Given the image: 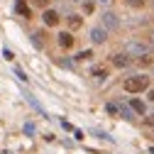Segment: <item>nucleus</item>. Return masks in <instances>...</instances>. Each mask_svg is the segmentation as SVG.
I'll return each mask as SVG.
<instances>
[{"instance_id": "20e7f679", "label": "nucleus", "mask_w": 154, "mask_h": 154, "mask_svg": "<svg viewBox=\"0 0 154 154\" xmlns=\"http://www.w3.org/2000/svg\"><path fill=\"white\" fill-rule=\"evenodd\" d=\"M88 37H91V42H93V44H103V42L108 39V32H105L103 27H93V29L88 32Z\"/></svg>"}, {"instance_id": "f8f14e48", "label": "nucleus", "mask_w": 154, "mask_h": 154, "mask_svg": "<svg viewBox=\"0 0 154 154\" xmlns=\"http://www.w3.org/2000/svg\"><path fill=\"white\" fill-rule=\"evenodd\" d=\"M69 27L71 29H79L81 27V17L79 15H69Z\"/></svg>"}, {"instance_id": "7ed1b4c3", "label": "nucleus", "mask_w": 154, "mask_h": 154, "mask_svg": "<svg viewBox=\"0 0 154 154\" xmlns=\"http://www.w3.org/2000/svg\"><path fill=\"white\" fill-rule=\"evenodd\" d=\"M120 27V20H118V15L115 12H103V29H118Z\"/></svg>"}, {"instance_id": "4be33fe9", "label": "nucleus", "mask_w": 154, "mask_h": 154, "mask_svg": "<svg viewBox=\"0 0 154 154\" xmlns=\"http://www.w3.org/2000/svg\"><path fill=\"white\" fill-rule=\"evenodd\" d=\"M0 154H12V152H0Z\"/></svg>"}, {"instance_id": "39448f33", "label": "nucleus", "mask_w": 154, "mask_h": 154, "mask_svg": "<svg viewBox=\"0 0 154 154\" xmlns=\"http://www.w3.org/2000/svg\"><path fill=\"white\" fill-rule=\"evenodd\" d=\"M42 20H44L47 27H56V25H59V12H54V10H44Z\"/></svg>"}, {"instance_id": "b1692460", "label": "nucleus", "mask_w": 154, "mask_h": 154, "mask_svg": "<svg viewBox=\"0 0 154 154\" xmlns=\"http://www.w3.org/2000/svg\"><path fill=\"white\" fill-rule=\"evenodd\" d=\"M152 3H154V0H152Z\"/></svg>"}, {"instance_id": "f03ea898", "label": "nucleus", "mask_w": 154, "mask_h": 154, "mask_svg": "<svg viewBox=\"0 0 154 154\" xmlns=\"http://www.w3.org/2000/svg\"><path fill=\"white\" fill-rule=\"evenodd\" d=\"M122 54H127V56H137V59H140V56L147 54V44H144V42H127Z\"/></svg>"}, {"instance_id": "f3484780", "label": "nucleus", "mask_w": 154, "mask_h": 154, "mask_svg": "<svg viewBox=\"0 0 154 154\" xmlns=\"http://www.w3.org/2000/svg\"><path fill=\"white\" fill-rule=\"evenodd\" d=\"M32 3H34L37 8H47V5H49V0H32Z\"/></svg>"}, {"instance_id": "f257e3e1", "label": "nucleus", "mask_w": 154, "mask_h": 154, "mask_svg": "<svg viewBox=\"0 0 154 154\" xmlns=\"http://www.w3.org/2000/svg\"><path fill=\"white\" fill-rule=\"evenodd\" d=\"M125 91L127 93H142V91H147L149 88V76H144V73H137V76H130V79H125Z\"/></svg>"}, {"instance_id": "1a4fd4ad", "label": "nucleus", "mask_w": 154, "mask_h": 154, "mask_svg": "<svg viewBox=\"0 0 154 154\" xmlns=\"http://www.w3.org/2000/svg\"><path fill=\"white\" fill-rule=\"evenodd\" d=\"M59 44H61L64 49H71V47H73V37H71L69 32H61V34H59Z\"/></svg>"}, {"instance_id": "5701e85b", "label": "nucleus", "mask_w": 154, "mask_h": 154, "mask_svg": "<svg viewBox=\"0 0 154 154\" xmlns=\"http://www.w3.org/2000/svg\"><path fill=\"white\" fill-rule=\"evenodd\" d=\"M152 44H154V39H152Z\"/></svg>"}, {"instance_id": "423d86ee", "label": "nucleus", "mask_w": 154, "mask_h": 154, "mask_svg": "<svg viewBox=\"0 0 154 154\" xmlns=\"http://www.w3.org/2000/svg\"><path fill=\"white\" fill-rule=\"evenodd\" d=\"M118 118H125V120H132L134 115H132V108L127 103H118Z\"/></svg>"}, {"instance_id": "ddd939ff", "label": "nucleus", "mask_w": 154, "mask_h": 154, "mask_svg": "<svg viewBox=\"0 0 154 154\" xmlns=\"http://www.w3.org/2000/svg\"><path fill=\"white\" fill-rule=\"evenodd\" d=\"M32 42H34V47H42L44 42H42V32H34L32 34Z\"/></svg>"}, {"instance_id": "0eeeda50", "label": "nucleus", "mask_w": 154, "mask_h": 154, "mask_svg": "<svg viewBox=\"0 0 154 154\" xmlns=\"http://www.w3.org/2000/svg\"><path fill=\"white\" fill-rule=\"evenodd\" d=\"M15 10H17V15H22L25 20H27V17H32V12H29V5L25 3V0H17V3H15Z\"/></svg>"}, {"instance_id": "2eb2a0df", "label": "nucleus", "mask_w": 154, "mask_h": 154, "mask_svg": "<svg viewBox=\"0 0 154 154\" xmlns=\"http://www.w3.org/2000/svg\"><path fill=\"white\" fill-rule=\"evenodd\" d=\"M105 110H108L110 115H115V118H118V103H108V105H105Z\"/></svg>"}, {"instance_id": "6ab92c4d", "label": "nucleus", "mask_w": 154, "mask_h": 154, "mask_svg": "<svg viewBox=\"0 0 154 154\" xmlns=\"http://www.w3.org/2000/svg\"><path fill=\"white\" fill-rule=\"evenodd\" d=\"M25 132H27V134H32V132H34V125H32V122H27V125H25Z\"/></svg>"}, {"instance_id": "9b49d317", "label": "nucleus", "mask_w": 154, "mask_h": 154, "mask_svg": "<svg viewBox=\"0 0 154 154\" xmlns=\"http://www.w3.org/2000/svg\"><path fill=\"white\" fill-rule=\"evenodd\" d=\"M130 108H132V112H140V115H144V110H147L142 100H132V103H130Z\"/></svg>"}, {"instance_id": "412c9836", "label": "nucleus", "mask_w": 154, "mask_h": 154, "mask_svg": "<svg viewBox=\"0 0 154 154\" xmlns=\"http://www.w3.org/2000/svg\"><path fill=\"white\" fill-rule=\"evenodd\" d=\"M149 100H152V103H154V91H149Z\"/></svg>"}, {"instance_id": "aec40b11", "label": "nucleus", "mask_w": 154, "mask_h": 154, "mask_svg": "<svg viewBox=\"0 0 154 154\" xmlns=\"http://www.w3.org/2000/svg\"><path fill=\"white\" fill-rule=\"evenodd\" d=\"M3 56H5V59L10 61V59H12V51H10V49H3Z\"/></svg>"}, {"instance_id": "a211bd4d", "label": "nucleus", "mask_w": 154, "mask_h": 154, "mask_svg": "<svg viewBox=\"0 0 154 154\" xmlns=\"http://www.w3.org/2000/svg\"><path fill=\"white\" fill-rule=\"evenodd\" d=\"M98 5H103V8H108V5H112V0H95Z\"/></svg>"}, {"instance_id": "4468645a", "label": "nucleus", "mask_w": 154, "mask_h": 154, "mask_svg": "<svg viewBox=\"0 0 154 154\" xmlns=\"http://www.w3.org/2000/svg\"><path fill=\"white\" fill-rule=\"evenodd\" d=\"M91 56H93V51H91V49H86V51H81L79 56H76V59H79V61H86V59H91Z\"/></svg>"}, {"instance_id": "9d476101", "label": "nucleus", "mask_w": 154, "mask_h": 154, "mask_svg": "<svg viewBox=\"0 0 154 154\" xmlns=\"http://www.w3.org/2000/svg\"><path fill=\"white\" fill-rule=\"evenodd\" d=\"M93 79H95V81H105V79H108V69H105V66H95V69H93Z\"/></svg>"}, {"instance_id": "6e6552de", "label": "nucleus", "mask_w": 154, "mask_h": 154, "mask_svg": "<svg viewBox=\"0 0 154 154\" xmlns=\"http://www.w3.org/2000/svg\"><path fill=\"white\" fill-rule=\"evenodd\" d=\"M112 64L118 66V69H125V66H130V56L127 54H115L112 56Z\"/></svg>"}, {"instance_id": "dca6fc26", "label": "nucleus", "mask_w": 154, "mask_h": 154, "mask_svg": "<svg viewBox=\"0 0 154 154\" xmlns=\"http://www.w3.org/2000/svg\"><path fill=\"white\" fill-rule=\"evenodd\" d=\"M127 5H132V8H142L144 5V0H125Z\"/></svg>"}]
</instances>
